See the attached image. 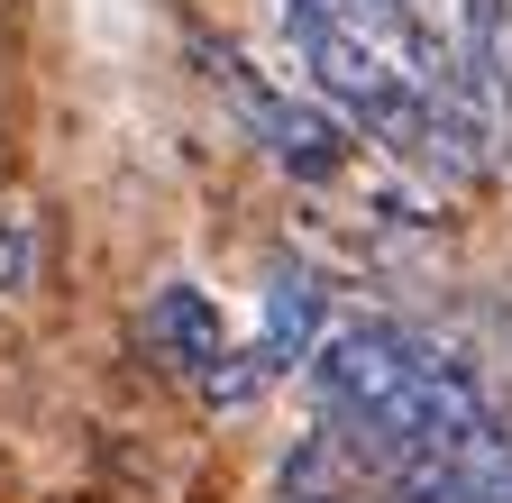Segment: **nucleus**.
I'll return each mask as SVG.
<instances>
[{"label":"nucleus","instance_id":"nucleus-1","mask_svg":"<svg viewBox=\"0 0 512 503\" xmlns=\"http://www.w3.org/2000/svg\"><path fill=\"white\" fill-rule=\"evenodd\" d=\"M211 83L229 92V110H238V129L266 147L293 183H339L348 174V156H357V129L320 101V92H293V83H266L247 65L238 46H211Z\"/></svg>","mask_w":512,"mask_h":503},{"label":"nucleus","instance_id":"nucleus-2","mask_svg":"<svg viewBox=\"0 0 512 503\" xmlns=\"http://www.w3.org/2000/svg\"><path fill=\"white\" fill-rule=\"evenodd\" d=\"M330 284H320L311 266H275L266 275V311H256V357H266V375H302L311 348L330 339Z\"/></svg>","mask_w":512,"mask_h":503},{"label":"nucleus","instance_id":"nucleus-3","mask_svg":"<svg viewBox=\"0 0 512 503\" xmlns=\"http://www.w3.org/2000/svg\"><path fill=\"white\" fill-rule=\"evenodd\" d=\"M147 348L192 385V375L229 348V321H220V302H211L202 284H156V293H147Z\"/></svg>","mask_w":512,"mask_h":503},{"label":"nucleus","instance_id":"nucleus-4","mask_svg":"<svg viewBox=\"0 0 512 503\" xmlns=\"http://www.w3.org/2000/svg\"><path fill=\"white\" fill-rule=\"evenodd\" d=\"M348 485H357V458H348L339 430L293 439V449H284V494L293 503H348Z\"/></svg>","mask_w":512,"mask_h":503},{"label":"nucleus","instance_id":"nucleus-5","mask_svg":"<svg viewBox=\"0 0 512 503\" xmlns=\"http://www.w3.org/2000/svg\"><path fill=\"white\" fill-rule=\"evenodd\" d=\"M266 385H275V375H266V357H256V348H220L202 375H192V394H202L211 412H247Z\"/></svg>","mask_w":512,"mask_h":503},{"label":"nucleus","instance_id":"nucleus-6","mask_svg":"<svg viewBox=\"0 0 512 503\" xmlns=\"http://www.w3.org/2000/svg\"><path fill=\"white\" fill-rule=\"evenodd\" d=\"M37 284V220L28 202H0V302Z\"/></svg>","mask_w":512,"mask_h":503},{"label":"nucleus","instance_id":"nucleus-7","mask_svg":"<svg viewBox=\"0 0 512 503\" xmlns=\"http://www.w3.org/2000/svg\"><path fill=\"white\" fill-rule=\"evenodd\" d=\"M275 19H284V37H311V28L357 19V0H275Z\"/></svg>","mask_w":512,"mask_h":503}]
</instances>
